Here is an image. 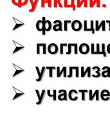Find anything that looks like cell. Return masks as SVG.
I'll return each mask as SVG.
<instances>
[{
	"mask_svg": "<svg viewBox=\"0 0 110 123\" xmlns=\"http://www.w3.org/2000/svg\"><path fill=\"white\" fill-rule=\"evenodd\" d=\"M46 21L45 17L43 18L42 20L37 21V22L36 23V28L37 30L39 32H42L43 35L46 34V30L44 28V22Z\"/></svg>",
	"mask_w": 110,
	"mask_h": 123,
	"instance_id": "1",
	"label": "cell"
},
{
	"mask_svg": "<svg viewBox=\"0 0 110 123\" xmlns=\"http://www.w3.org/2000/svg\"><path fill=\"white\" fill-rule=\"evenodd\" d=\"M79 50L80 54L86 55L90 52V48L87 43H82L79 47Z\"/></svg>",
	"mask_w": 110,
	"mask_h": 123,
	"instance_id": "2",
	"label": "cell"
},
{
	"mask_svg": "<svg viewBox=\"0 0 110 123\" xmlns=\"http://www.w3.org/2000/svg\"><path fill=\"white\" fill-rule=\"evenodd\" d=\"M58 51L59 47L55 43H51L48 46V52L50 54H56L58 52Z\"/></svg>",
	"mask_w": 110,
	"mask_h": 123,
	"instance_id": "3",
	"label": "cell"
},
{
	"mask_svg": "<svg viewBox=\"0 0 110 123\" xmlns=\"http://www.w3.org/2000/svg\"><path fill=\"white\" fill-rule=\"evenodd\" d=\"M82 28V23L79 20H75L72 23V28L75 32L80 31Z\"/></svg>",
	"mask_w": 110,
	"mask_h": 123,
	"instance_id": "4",
	"label": "cell"
},
{
	"mask_svg": "<svg viewBox=\"0 0 110 123\" xmlns=\"http://www.w3.org/2000/svg\"><path fill=\"white\" fill-rule=\"evenodd\" d=\"M54 25L53 26L52 28L54 31L58 32V31H61L64 30V28H62V21L60 20H55L54 21Z\"/></svg>",
	"mask_w": 110,
	"mask_h": 123,
	"instance_id": "5",
	"label": "cell"
},
{
	"mask_svg": "<svg viewBox=\"0 0 110 123\" xmlns=\"http://www.w3.org/2000/svg\"><path fill=\"white\" fill-rule=\"evenodd\" d=\"M96 98V101H99V90H96L95 91V92L93 94V91L92 90H89V99L90 101H92L94 98Z\"/></svg>",
	"mask_w": 110,
	"mask_h": 123,
	"instance_id": "6",
	"label": "cell"
},
{
	"mask_svg": "<svg viewBox=\"0 0 110 123\" xmlns=\"http://www.w3.org/2000/svg\"><path fill=\"white\" fill-rule=\"evenodd\" d=\"M63 74L64 77H67V68L66 67H64L62 68V70H61L60 67H57V77H61V76Z\"/></svg>",
	"mask_w": 110,
	"mask_h": 123,
	"instance_id": "7",
	"label": "cell"
},
{
	"mask_svg": "<svg viewBox=\"0 0 110 123\" xmlns=\"http://www.w3.org/2000/svg\"><path fill=\"white\" fill-rule=\"evenodd\" d=\"M100 98L102 100L105 101H109L110 99V92L108 90H103L100 93Z\"/></svg>",
	"mask_w": 110,
	"mask_h": 123,
	"instance_id": "8",
	"label": "cell"
},
{
	"mask_svg": "<svg viewBox=\"0 0 110 123\" xmlns=\"http://www.w3.org/2000/svg\"><path fill=\"white\" fill-rule=\"evenodd\" d=\"M79 93V91L77 92L75 90H71L68 93V98L71 100V101H75L78 100L79 97L78 96H74L75 95H77Z\"/></svg>",
	"mask_w": 110,
	"mask_h": 123,
	"instance_id": "9",
	"label": "cell"
},
{
	"mask_svg": "<svg viewBox=\"0 0 110 123\" xmlns=\"http://www.w3.org/2000/svg\"><path fill=\"white\" fill-rule=\"evenodd\" d=\"M58 93H59V95L57 96V99L59 101H67V92L65 90H60L59 91Z\"/></svg>",
	"mask_w": 110,
	"mask_h": 123,
	"instance_id": "10",
	"label": "cell"
},
{
	"mask_svg": "<svg viewBox=\"0 0 110 123\" xmlns=\"http://www.w3.org/2000/svg\"><path fill=\"white\" fill-rule=\"evenodd\" d=\"M102 70V72L101 73V75L103 77H110V67L106 66L103 67Z\"/></svg>",
	"mask_w": 110,
	"mask_h": 123,
	"instance_id": "11",
	"label": "cell"
},
{
	"mask_svg": "<svg viewBox=\"0 0 110 123\" xmlns=\"http://www.w3.org/2000/svg\"><path fill=\"white\" fill-rule=\"evenodd\" d=\"M12 1L15 5L21 7L27 4L28 0H12Z\"/></svg>",
	"mask_w": 110,
	"mask_h": 123,
	"instance_id": "12",
	"label": "cell"
},
{
	"mask_svg": "<svg viewBox=\"0 0 110 123\" xmlns=\"http://www.w3.org/2000/svg\"><path fill=\"white\" fill-rule=\"evenodd\" d=\"M93 70L95 71V73L96 74V75L95 74H92V77H95V78H98V77H100L102 75H101V73L100 72V68L98 67H94L92 68Z\"/></svg>",
	"mask_w": 110,
	"mask_h": 123,
	"instance_id": "13",
	"label": "cell"
},
{
	"mask_svg": "<svg viewBox=\"0 0 110 123\" xmlns=\"http://www.w3.org/2000/svg\"><path fill=\"white\" fill-rule=\"evenodd\" d=\"M46 68L45 67H43L42 68H41V74L38 77V78L36 79V81L37 82H40L43 80V77H44V74H45V72H46Z\"/></svg>",
	"mask_w": 110,
	"mask_h": 123,
	"instance_id": "14",
	"label": "cell"
},
{
	"mask_svg": "<svg viewBox=\"0 0 110 123\" xmlns=\"http://www.w3.org/2000/svg\"><path fill=\"white\" fill-rule=\"evenodd\" d=\"M47 95H48V97H53V100L54 101H55L57 100V90H53V93H50V90H47Z\"/></svg>",
	"mask_w": 110,
	"mask_h": 123,
	"instance_id": "15",
	"label": "cell"
},
{
	"mask_svg": "<svg viewBox=\"0 0 110 123\" xmlns=\"http://www.w3.org/2000/svg\"><path fill=\"white\" fill-rule=\"evenodd\" d=\"M52 27H53L52 25V23L50 22V21L46 20L44 22V28L46 32H49L52 29Z\"/></svg>",
	"mask_w": 110,
	"mask_h": 123,
	"instance_id": "16",
	"label": "cell"
},
{
	"mask_svg": "<svg viewBox=\"0 0 110 123\" xmlns=\"http://www.w3.org/2000/svg\"><path fill=\"white\" fill-rule=\"evenodd\" d=\"M45 95H46V90H43V91L41 92V97L39 99V101L37 103H36V105H41L43 103V101L44 100V97H45Z\"/></svg>",
	"mask_w": 110,
	"mask_h": 123,
	"instance_id": "17",
	"label": "cell"
},
{
	"mask_svg": "<svg viewBox=\"0 0 110 123\" xmlns=\"http://www.w3.org/2000/svg\"><path fill=\"white\" fill-rule=\"evenodd\" d=\"M105 21H102L101 23H100V24L98 23V21L97 20L95 21V30H96L97 32H98L100 29L102 28V25H103V23Z\"/></svg>",
	"mask_w": 110,
	"mask_h": 123,
	"instance_id": "18",
	"label": "cell"
},
{
	"mask_svg": "<svg viewBox=\"0 0 110 123\" xmlns=\"http://www.w3.org/2000/svg\"><path fill=\"white\" fill-rule=\"evenodd\" d=\"M79 93H81L82 94V101H84L86 100V93H89V91L87 90H79Z\"/></svg>",
	"mask_w": 110,
	"mask_h": 123,
	"instance_id": "19",
	"label": "cell"
},
{
	"mask_svg": "<svg viewBox=\"0 0 110 123\" xmlns=\"http://www.w3.org/2000/svg\"><path fill=\"white\" fill-rule=\"evenodd\" d=\"M46 70H49V77L50 78L53 77V71L56 70V68L55 67H46Z\"/></svg>",
	"mask_w": 110,
	"mask_h": 123,
	"instance_id": "20",
	"label": "cell"
},
{
	"mask_svg": "<svg viewBox=\"0 0 110 123\" xmlns=\"http://www.w3.org/2000/svg\"><path fill=\"white\" fill-rule=\"evenodd\" d=\"M39 0H34V3L32 5V8H30V10H29V12H33L36 10V8H37V4H38L39 3Z\"/></svg>",
	"mask_w": 110,
	"mask_h": 123,
	"instance_id": "21",
	"label": "cell"
},
{
	"mask_svg": "<svg viewBox=\"0 0 110 123\" xmlns=\"http://www.w3.org/2000/svg\"><path fill=\"white\" fill-rule=\"evenodd\" d=\"M101 47H102V50H101V52L102 53V55H103V56L105 57H106L107 56V47H106V44H104V43H102L101 44Z\"/></svg>",
	"mask_w": 110,
	"mask_h": 123,
	"instance_id": "22",
	"label": "cell"
},
{
	"mask_svg": "<svg viewBox=\"0 0 110 123\" xmlns=\"http://www.w3.org/2000/svg\"><path fill=\"white\" fill-rule=\"evenodd\" d=\"M82 3H84V7H87V0H77V7L80 8L82 6Z\"/></svg>",
	"mask_w": 110,
	"mask_h": 123,
	"instance_id": "23",
	"label": "cell"
},
{
	"mask_svg": "<svg viewBox=\"0 0 110 123\" xmlns=\"http://www.w3.org/2000/svg\"><path fill=\"white\" fill-rule=\"evenodd\" d=\"M80 70H81V72H80V74H81V77L84 78V77H86V75L88 74V68L86 69V70H84V67H80Z\"/></svg>",
	"mask_w": 110,
	"mask_h": 123,
	"instance_id": "24",
	"label": "cell"
},
{
	"mask_svg": "<svg viewBox=\"0 0 110 123\" xmlns=\"http://www.w3.org/2000/svg\"><path fill=\"white\" fill-rule=\"evenodd\" d=\"M90 31L92 32L93 34H94L95 32V28L94 26V22H93V21L92 20L90 21Z\"/></svg>",
	"mask_w": 110,
	"mask_h": 123,
	"instance_id": "25",
	"label": "cell"
},
{
	"mask_svg": "<svg viewBox=\"0 0 110 123\" xmlns=\"http://www.w3.org/2000/svg\"><path fill=\"white\" fill-rule=\"evenodd\" d=\"M71 44H72V47H73L74 48V54L75 55L77 54H78V53H79V46H78V44H77V43H71Z\"/></svg>",
	"mask_w": 110,
	"mask_h": 123,
	"instance_id": "26",
	"label": "cell"
},
{
	"mask_svg": "<svg viewBox=\"0 0 110 123\" xmlns=\"http://www.w3.org/2000/svg\"><path fill=\"white\" fill-rule=\"evenodd\" d=\"M68 46V44L66 43H61L60 44V54H64V48L67 47Z\"/></svg>",
	"mask_w": 110,
	"mask_h": 123,
	"instance_id": "27",
	"label": "cell"
},
{
	"mask_svg": "<svg viewBox=\"0 0 110 123\" xmlns=\"http://www.w3.org/2000/svg\"><path fill=\"white\" fill-rule=\"evenodd\" d=\"M71 20H65L64 21V31H68V24L72 23Z\"/></svg>",
	"mask_w": 110,
	"mask_h": 123,
	"instance_id": "28",
	"label": "cell"
},
{
	"mask_svg": "<svg viewBox=\"0 0 110 123\" xmlns=\"http://www.w3.org/2000/svg\"><path fill=\"white\" fill-rule=\"evenodd\" d=\"M91 53H92V54L97 55V50L95 49V44H93V43L91 44Z\"/></svg>",
	"mask_w": 110,
	"mask_h": 123,
	"instance_id": "29",
	"label": "cell"
},
{
	"mask_svg": "<svg viewBox=\"0 0 110 123\" xmlns=\"http://www.w3.org/2000/svg\"><path fill=\"white\" fill-rule=\"evenodd\" d=\"M24 95V92H19V93H16V94H15V95H14V98H13V101H14V100H16V99H17L18 98H19V97H21V96H23V95Z\"/></svg>",
	"mask_w": 110,
	"mask_h": 123,
	"instance_id": "30",
	"label": "cell"
},
{
	"mask_svg": "<svg viewBox=\"0 0 110 123\" xmlns=\"http://www.w3.org/2000/svg\"><path fill=\"white\" fill-rule=\"evenodd\" d=\"M40 46L43 48V54L45 55L46 54V43H39Z\"/></svg>",
	"mask_w": 110,
	"mask_h": 123,
	"instance_id": "31",
	"label": "cell"
},
{
	"mask_svg": "<svg viewBox=\"0 0 110 123\" xmlns=\"http://www.w3.org/2000/svg\"><path fill=\"white\" fill-rule=\"evenodd\" d=\"M73 69L75 71V77L77 78H78L79 77V68L78 67H72Z\"/></svg>",
	"mask_w": 110,
	"mask_h": 123,
	"instance_id": "32",
	"label": "cell"
},
{
	"mask_svg": "<svg viewBox=\"0 0 110 123\" xmlns=\"http://www.w3.org/2000/svg\"><path fill=\"white\" fill-rule=\"evenodd\" d=\"M24 49V47H23V46H21V47H16V49H14V52H13V54H16V53H17L18 52H19V50H23V49Z\"/></svg>",
	"mask_w": 110,
	"mask_h": 123,
	"instance_id": "33",
	"label": "cell"
},
{
	"mask_svg": "<svg viewBox=\"0 0 110 123\" xmlns=\"http://www.w3.org/2000/svg\"><path fill=\"white\" fill-rule=\"evenodd\" d=\"M24 72V70H23V69H19V70H17V69H16V72H14V75H13V77H14L16 76V75L20 74H21V73H23V72Z\"/></svg>",
	"mask_w": 110,
	"mask_h": 123,
	"instance_id": "34",
	"label": "cell"
},
{
	"mask_svg": "<svg viewBox=\"0 0 110 123\" xmlns=\"http://www.w3.org/2000/svg\"><path fill=\"white\" fill-rule=\"evenodd\" d=\"M24 24L23 23H16V25L14 26V28H13V31H14L15 30H16V29H18V28H19V27H21V26H24Z\"/></svg>",
	"mask_w": 110,
	"mask_h": 123,
	"instance_id": "35",
	"label": "cell"
},
{
	"mask_svg": "<svg viewBox=\"0 0 110 123\" xmlns=\"http://www.w3.org/2000/svg\"><path fill=\"white\" fill-rule=\"evenodd\" d=\"M100 44H99V43H97V44H96V50L97 55H102V52H101V50H100Z\"/></svg>",
	"mask_w": 110,
	"mask_h": 123,
	"instance_id": "36",
	"label": "cell"
},
{
	"mask_svg": "<svg viewBox=\"0 0 110 123\" xmlns=\"http://www.w3.org/2000/svg\"><path fill=\"white\" fill-rule=\"evenodd\" d=\"M84 31H90V28H88V21H84Z\"/></svg>",
	"mask_w": 110,
	"mask_h": 123,
	"instance_id": "37",
	"label": "cell"
},
{
	"mask_svg": "<svg viewBox=\"0 0 110 123\" xmlns=\"http://www.w3.org/2000/svg\"><path fill=\"white\" fill-rule=\"evenodd\" d=\"M72 46L71 43H69L68 46V51L66 52V54L67 55L71 54V53H72Z\"/></svg>",
	"mask_w": 110,
	"mask_h": 123,
	"instance_id": "38",
	"label": "cell"
},
{
	"mask_svg": "<svg viewBox=\"0 0 110 123\" xmlns=\"http://www.w3.org/2000/svg\"><path fill=\"white\" fill-rule=\"evenodd\" d=\"M73 69L72 67H70V74H69V75H68L67 77H68V78L72 77V76H73Z\"/></svg>",
	"mask_w": 110,
	"mask_h": 123,
	"instance_id": "39",
	"label": "cell"
},
{
	"mask_svg": "<svg viewBox=\"0 0 110 123\" xmlns=\"http://www.w3.org/2000/svg\"><path fill=\"white\" fill-rule=\"evenodd\" d=\"M97 2V0H94L93 1L92 0H90V6L91 8H92L95 5V4Z\"/></svg>",
	"mask_w": 110,
	"mask_h": 123,
	"instance_id": "40",
	"label": "cell"
},
{
	"mask_svg": "<svg viewBox=\"0 0 110 123\" xmlns=\"http://www.w3.org/2000/svg\"><path fill=\"white\" fill-rule=\"evenodd\" d=\"M37 47H36V49H37V54H40V44H39V43H37V45H36Z\"/></svg>",
	"mask_w": 110,
	"mask_h": 123,
	"instance_id": "41",
	"label": "cell"
},
{
	"mask_svg": "<svg viewBox=\"0 0 110 123\" xmlns=\"http://www.w3.org/2000/svg\"><path fill=\"white\" fill-rule=\"evenodd\" d=\"M88 69V77H91L92 76V75H91V70H92V68L90 67H87Z\"/></svg>",
	"mask_w": 110,
	"mask_h": 123,
	"instance_id": "42",
	"label": "cell"
},
{
	"mask_svg": "<svg viewBox=\"0 0 110 123\" xmlns=\"http://www.w3.org/2000/svg\"><path fill=\"white\" fill-rule=\"evenodd\" d=\"M46 3H48L49 8L52 7V0H47V1H46Z\"/></svg>",
	"mask_w": 110,
	"mask_h": 123,
	"instance_id": "43",
	"label": "cell"
},
{
	"mask_svg": "<svg viewBox=\"0 0 110 123\" xmlns=\"http://www.w3.org/2000/svg\"><path fill=\"white\" fill-rule=\"evenodd\" d=\"M106 21H105L104 22V23H103V25H102V31H103V32H105V31H106Z\"/></svg>",
	"mask_w": 110,
	"mask_h": 123,
	"instance_id": "44",
	"label": "cell"
},
{
	"mask_svg": "<svg viewBox=\"0 0 110 123\" xmlns=\"http://www.w3.org/2000/svg\"><path fill=\"white\" fill-rule=\"evenodd\" d=\"M72 8H73V10H75V6L74 0H72Z\"/></svg>",
	"mask_w": 110,
	"mask_h": 123,
	"instance_id": "45",
	"label": "cell"
},
{
	"mask_svg": "<svg viewBox=\"0 0 110 123\" xmlns=\"http://www.w3.org/2000/svg\"><path fill=\"white\" fill-rule=\"evenodd\" d=\"M106 49H107V52H108L109 54H110V44H108Z\"/></svg>",
	"mask_w": 110,
	"mask_h": 123,
	"instance_id": "46",
	"label": "cell"
},
{
	"mask_svg": "<svg viewBox=\"0 0 110 123\" xmlns=\"http://www.w3.org/2000/svg\"><path fill=\"white\" fill-rule=\"evenodd\" d=\"M57 4H58L57 0H55V1H54V7H55V8H56L57 6Z\"/></svg>",
	"mask_w": 110,
	"mask_h": 123,
	"instance_id": "47",
	"label": "cell"
},
{
	"mask_svg": "<svg viewBox=\"0 0 110 123\" xmlns=\"http://www.w3.org/2000/svg\"><path fill=\"white\" fill-rule=\"evenodd\" d=\"M44 3H46V1L45 0H42V4H41V6L43 8L44 7Z\"/></svg>",
	"mask_w": 110,
	"mask_h": 123,
	"instance_id": "48",
	"label": "cell"
},
{
	"mask_svg": "<svg viewBox=\"0 0 110 123\" xmlns=\"http://www.w3.org/2000/svg\"><path fill=\"white\" fill-rule=\"evenodd\" d=\"M106 21V23H108V24H109V30H110V21Z\"/></svg>",
	"mask_w": 110,
	"mask_h": 123,
	"instance_id": "49",
	"label": "cell"
}]
</instances>
